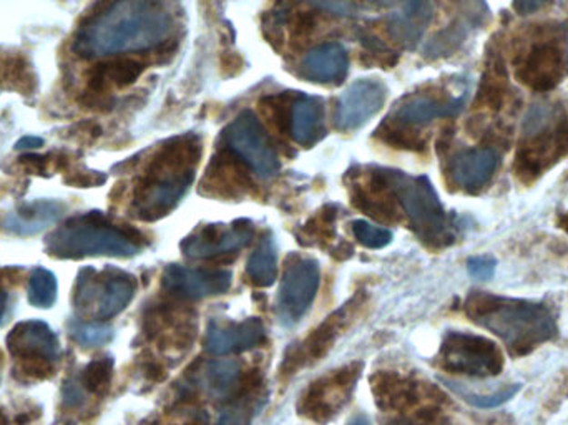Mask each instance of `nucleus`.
<instances>
[{
    "label": "nucleus",
    "mask_w": 568,
    "mask_h": 425,
    "mask_svg": "<svg viewBox=\"0 0 568 425\" xmlns=\"http://www.w3.org/2000/svg\"><path fill=\"white\" fill-rule=\"evenodd\" d=\"M201 150V138L195 133L173 137L163 143L135 189L137 218L155 221L177 208L195 180Z\"/></svg>",
    "instance_id": "nucleus-1"
},
{
    "label": "nucleus",
    "mask_w": 568,
    "mask_h": 425,
    "mask_svg": "<svg viewBox=\"0 0 568 425\" xmlns=\"http://www.w3.org/2000/svg\"><path fill=\"white\" fill-rule=\"evenodd\" d=\"M465 312L475 324L502 339L515 356L527 354L557 336V322L545 304L473 291Z\"/></svg>",
    "instance_id": "nucleus-2"
},
{
    "label": "nucleus",
    "mask_w": 568,
    "mask_h": 425,
    "mask_svg": "<svg viewBox=\"0 0 568 425\" xmlns=\"http://www.w3.org/2000/svg\"><path fill=\"white\" fill-rule=\"evenodd\" d=\"M175 19L165 0H118L96 32V48L104 52L143 50L165 44Z\"/></svg>",
    "instance_id": "nucleus-3"
},
{
    "label": "nucleus",
    "mask_w": 568,
    "mask_h": 425,
    "mask_svg": "<svg viewBox=\"0 0 568 425\" xmlns=\"http://www.w3.org/2000/svg\"><path fill=\"white\" fill-rule=\"evenodd\" d=\"M567 153L568 116L565 112L550 105L532 106L522 126L515 170L532 180Z\"/></svg>",
    "instance_id": "nucleus-4"
},
{
    "label": "nucleus",
    "mask_w": 568,
    "mask_h": 425,
    "mask_svg": "<svg viewBox=\"0 0 568 425\" xmlns=\"http://www.w3.org/2000/svg\"><path fill=\"white\" fill-rule=\"evenodd\" d=\"M389 183L417 237L427 245L439 248L454 241L451 219L427 177H409L389 168Z\"/></svg>",
    "instance_id": "nucleus-5"
},
{
    "label": "nucleus",
    "mask_w": 568,
    "mask_h": 425,
    "mask_svg": "<svg viewBox=\"0 0 568 425\" xmlns=\"http://www.w3.org/2000/svg\"><path fill=\"white\" fill-rule=\"evenodd\" d=\"M568 74V42L563 30L542 27L529 47L515 57V76L537 92H549Z\"/></svg>",
    "instance_id": "nucleus-6"
},
{
    "label": "nucleus",
    "mask_w": 568,
    "mask_h": 425,
    "mask_svg": "<svg viewBox=\"0 0 568 425\" xmlns=\"http://www.w3.org/2000/svg\"><path fill=\"white\" fill-rule=\"evenodd\" d=\"M229 152L258 178H273L281 168V161L265 125L255 112L245 110L228 125L223 132Z\"/></svg>",
    "instance_id": "nucleus-7"
},
{
    "label": "nucleus",
    "mask_w": 568,
    "mask_h": 425,
    "mask_svg": "<svg viewBox=\"0 0 568 425\" xmlns=\"http://www.w3.org/2000/svg\"><path fill=\"white\" fill-rule=\"evenodd\" d=\"M439 360L445 370L472 378L497 376L503 369L502 354L495 342L469 332H447Z\"/></svg>",
    "instance_id": "nucleus-8"
},
{
    "label": "nucleus",
    "mask_w": 568,
    "mask_h": 425,
    "mask_svg": "<svg viewBox=\"0 0 568 425\" xmlns=\"http://www.w3.org/2000/svg\"><path fill=\"white\" fill-rule=\"evenodd\" d=\"M360 370L362 364L352 362L338 370H332L328 376L316 379L301 396L298 404L299 414L318 424L330 422L350 402Z\"/></svg>",
    "instance_id": "nucleus-9"
},
{
    "label": "nucleus",
    "mask_w": 568,
    "mask_h": 425,
    "mask_svg": "<svg viewBox=\"0 0 568 425\" xmlns=\"http://www.w3.org/2000/svg\"><path fill=\"white\" fill-rule=\"evenodd\" d=\"M321 284L320 263L313 258L289 256L284 266L283 279L278 293V316L291 326L311 308Z\"/></svg>",
    "instance_id": "nucleus-10"
},
{
    "label": "nucleus",
    "mask_w": 568,
    "mask_h": 425,
    "mask_svg": "<svg viewBox=\"0 0 568 425\" xmlns=\"http://www.w3.org/2000/svg\"><path fill=\"white\" fill-rule=\"evenodd\" d=\"M94 274L92 269L90 278H86L84 271L78 276L76 289L92 291V294H76V308H84L95 301V316L105 321L124 311L132 301L137 291V279L120 269H106L96 278Z\"/></svg>",
    "instance_id": "nucleus-11"
},
{
    "label": "nucleus",
    "mask_w": 568,
    "mask_h": 425,
    "mask_svg": "<svg viewBox=\"0 0 568 425\" xmlns=\"http://www.w3.org/2000/svg\"><path fill=\"white\" fill-rule=\"evenodd\" d=\"M389 88L380 78H360L340 96L334 114V126L340 132H352L370 122L382 110Z\"/></svg>",
    "instance_id": "nucleus-12"
},
{
    "label": "nucleus",
    "mask_w": 568,
    "mask_h": 425,
    "mask_svg": "<svg viewBox=\"0 0 568 425\" xmlns=\"http://www.w3.org/2000/svg\"><path fill=\"white\" fill-rule=\"evenodd\" d=\"M362 304L360 296H354L350 301L341 306L338 311L332 312L324 321L314 329L303 344H298L296 348H289L284 356L281 372L283 374H294L299 368H303L306 362H316L326 356L334 344L340 332L348 326L350 318L356 314L358 308Z\"/></svg>",
    "instance_id": "nucleus-13"
},
{
    "label": "nucleus",
    "mask_w": 568,
    "mask_h": 425,
    "mask_svg": "<svg viewBox=\"0 0 568 425\" xmlns=\"http://www.w3.org/2000/svg\"><path fill=\"white\" fill-rule=\"evenodd\" d=\"M255 238V227L248 219L231 225H207L181 241V251L193 259H211L243 249Z\"/></svg>",
    "instance_id": "nucleus-14"
},
{
    "label": "nucleus",
    "mask_w": 568,
    "mask_h": 425,
    "mask_svg": "<svg viewBox=\"0 0 568 425\" xmlns=\"http://www.w3.org/2000/svg\"><path fill=\"white\" fill-rule=\"evenodd\" d=\"M233 274L223 269H197L170 265L163 273V289L180 301H198L227 293Z\"/></svg>",
    "instance_id": "nucleus-15"
},
{
    "label": "nucleus",
    "mask_w": 568,
    "mask_h": 425,
    "mask_svg": "<svg viewBox=\"0 0 568 425\" xmlns=\"http://www.w3.org/2000/svg\"><path fill=\"white\" fill-rule=\"evenodd\" d=\"M193 321L191 312H180L175 304H155L143 318V331L150 339L158 340L161 348L185 349L195 340Z\"/></svg>",
    "instance_id": "nucleus-16"
},
{
    "label": "nucleus",
    "mask_w": 568,
    "mask_h": 425,
    "mask_svg": "<svg viewBox=\"0 0 568 425\" xmlns=\"http://www.w3.org/2000/svg\"><path fill=\"white\" fill-rule=\"evenodd\" d=\"M265 342V326L258 318L241 322L209 321L205 349L213 356H228L253 349Z\"/></svg>",
    "instance_id": "nucleus-17"
},
{
    "label": "nucleus",
    "mask_w": 568,
    "mask_h": 425,
    "mask_svg": "<svg viewBox=\"0 0 568 425\" xmlns=\"http://www.w3.org/2000/svg\"><path fill=\"white\" fill-rule=\"evenodd\" d=\"M499 163L501 155L492 148H469L455 153L449 161L447 175L457 188L479 193L491 183Z\"/></svg>",
    "instance_id": "nucleus-18"
},
{
    "label": "nucleus",
    "mask_w": 568,
    "mask_h": 425,
    "mask_svg": "<svg viewBox=\"0 0 568 425\" xmlns=\"http://www.w3.org/2000/svg\"><path fill=\"white\" fill-rule=\"evenodd\" d=\"M350 72V56L341 44L330 42L309 50L299 62L298 74L320 86H341Z\"/></svg>",
    "instance_id": "nucleus-19"
},
{
    "label": "nucleus",
    "mask_w": 568,
    "mask_h": 425,
    "mask_svg": "<svg viewBox=\"0 0 568 425\" xmlns=\"http://www.w3.org/2000/svg\"><path fill=\"white\" fill-rule=\"evenodd\" d=\"M253 183L245 165L231 155H218L209 163L208 171L201 183V193L215 198H239L247 195Z\"/></svg>",
    "instance_id": "nucleus-20"
},
{
    "label": "nucleus",
    "mask_w": 568,
    "mask_h": 425,
    "mask_svg": "<svg viewBox=\"0 0 568 425\" xmlns=\"http://www.w3.org/2000/svg\"><path fill=\"white\" fill-rule=\"evenodd\" d=\"M324 100L320 96L298 95L289 112V135L304 148H311L326 135Z\"/></svg>",
    "instance_id": "nucleus-21"
},
{
    "label": "nucleus",
    "mask_w": 568,
    "mask_h": 425,
    "mask_svg": "<svg viewBox=\"0 0 568 425\" xmlns=\"http://www.w3.org/2000/svg\"><path fill=\"white\" fill-rule=\"evenodd\" d=\"M376 406L384 412H406L419 402V386L398 372L380 370L370 376Z\"/></svg>",
    "instance_id": "nucleus-22"
},
{
    "label": "nucleus",
    "mask_w": 568,
    "mask_h": 425,
    "mask_svg": "<svg viewBox=\"0 0 568 425\" xmlns=\"http://www.w3.org/2000/svg\"><path fill=\"white\" fill-rule=\"evenodd\" d=\"M464 108V98H452V100H442L429 95H414L402 100V104L396 106L392 120L409 125V126H419L426 125L436 118H452L462 112Z\"/></svg>",
    "instance_id": "nucleus-23"
},
{
    "label": "nucleus",
    "mask_w": 568,
    "mask_h": 425,
    "mask_svg": "<svg viewBox=\"0 0 568 425\" xmlns=\"http://www.w3.org/2000/svg\"><path fill=\"white\" fill-rule=\"evenodd\" d=\"M9 349L19 359L42 358L52 360L58 354V340L47 324L38 321L20 322L7 338Z\"/></svg>",
    "instance_id": "nucleus-24"
},
{
    "label": "nucleus",
    "mask_w": 568,
    "mask_h": 425,
    "mask_svg": "<svg viewBox=\"0 0 568 425\" xmlns=\"http://www.w3.org/2000/svg\"><path fill=\"white\" fill-rule=\"evenodd\" d=\"M249 281L258 288H268L275 284L278 278V253L271 233H265L255 251L249 256L247 265Z\"/></svg>",
    "instance_id": "nucleus-25"
},
{
    "label": "nucleus",
    "mask_w": 568,
    "mask_h": 425,
    "mask_svg": "<svg viewBox=\"0 0 568 425\" xmlns=\"http://www.w3.org/2000/svg\"><path fill=\"white\" fill-rule=\"evenodd\" d=\"M0 86L22 95H32L37 86V80L25 58L10 56L0 60Z\"/></svg>",
    "instance_id": "nucleus-26"
},
{
    "label": "nucleus",
    "mask_w": 568,
    "mask_h": 425,
    "mask_svg": "<svg viewBox=\"0 0 568 425\" xmlns=\"http://www.w3.org/2000/svg\"><path fill=\"white\" fill-rule=\"evenodd\" d=\"M376 137L380 142L399 150H409V152L426 150V140L419 137L417 132L412 130V126L396 122L390 116L379 125Z\"/></svg>",
    "instance_id": "nucleus-27"
},
{
    "label": "nucleus",
    "mask_w": 568,
    "mask_h": 425,
    "mask_svg": "<svg viewBox=\"0 0 568 425\" xmlns=\"http://www.w3.org/2000/svg\"><path fill=\"white\" fill-rule=\"evenodd\" d=\"M259 388L247 389L237 397L228 400L225 410L221 412L217 425H249L253 417L258 412V400L261 399L259 396Z\"/></svg>",
    "instance_id": "nucleus-28"
},
{
    "label": "nucleus",
    "mask_w": 568,
    "mask_h": 425,
    "mask_svg": "<svg viewBox=\"0 0 568 425\" xmlns=\"http://www.w3.org/2000/svg\"><path fill=\"white\" fill-rule=\"evenodd\" d=\"M100 64L104 68L105 78L108 86H114L117 88L133 86L147 68L145 62L132 57L115 58L110 62H100Z\"/></svg>",
    "instance_id": "nucleus-29"
},
{
    "label": "nucleus",
    "mask_w": 568,
    "mask_h": 425,
    "mask_svg": "<svg viewBox=\"0 0 568 425\" xmlns=\"http://www.w3.org/2000/svg\"><path fill=\"white\" fill-rule=\"evenodd\" d=\"M57 298V281L56 276L47 269L38 268L29 281V301L37 308H50Z\"/></svg>",
    "instance_id": "nucleus-30"
},
{
    "label": "nucleus",
    "mask_w": 568,
    "mask_h": 425,
    "mask_svg": "<svg viewBox=\"0 0 568 425\" xmlns=\"http://www.w3.org/2000/svg\"><path fill=\"white\" fill-rule=\"evenodd\" d=\"M360 44L366 48V54L360 56V64L366 66H380V68H394L398 66L399 54L379 40L376 35L366 34L360 37Z\"/></svg>",
    "instance_id": "nucleus-31"
},
{
    "label": "nucleus",
    "mask_w": 568,
    "mask_h": 425,
    "mask_svg": "<svg viewBox=\"0 0 568 425\" xmlns=\"http://www.w3.org/2000/svg\"><path fill=\"white\" fill-rule=\"evenodd\" d=\"M336 218H338V207L326 205L318 217H314L304 225V235L311 238L309 245H313L314 241H331L336 238V229H334Z\"/></svg>",
    "instance_id": "nucleus-32"
},
{
    "label": "nucleus",
    "mask_w": 568,
    "mask_h": 425,
    "mask_svg": "<svg viewBox=\"0 0 568 425\" xmlns=\"http://www.w3.org/2000/svg\"><path fill=\"white\" fill-rule=\"evenodd\" d=\"M114 376V359L112 358H100L95 359L86 366L84 372V386L86 390L94 394H104L110 388Z\"/></svg>",
    "instance_id": "nucleus-33"
},
{
    "label": "nucleus",
    "mask_w": 568,
    "mask_h": 425,
    "mask_svg": "<svg viewBox=\"0 0 568 425\" xmlns=\"http://www.w3.org/2000/svg\"><path fill=\"white\" fill-rule=\"evenodd\" d=\"M352 235L360 241V245L370 249H380L392 241V233L386 228L372 225L364 219H356L350 223Z\"/></svg>",
    "instance_id": "nucleus-34"
},
{
    "label": "nucleus",
    "mask_w": 568,
    "mask_h": 425,
    "mask_svg": "<svg viewBox=\"0 0 568 425\" xmlns=\"http://www.w3.org/2000/svg\"><path fill=\"white\" fill-rule=\"evenodd\" d=\"M445 384H449L451 388L454 389L455 392L462 397L467 404L477 407V409H495V407L503 406L505 402H509L511 399H513V396H515L522 388L521 384H513L511 388L497 390V392L489 394V396H481V394H471V392L462 390V389L454 388L451 382H445Z\"/></svg>",
    "instance_id": "nucleus-35"
},
{
    "label": "nucleus",
    "mask_w": 568,
    "mask_h": 425,
    "mask_svg": "<svg viewBox=\"0 0 568 425\" xmlns=\"http://www.w3.org/2000/svg\"><path fill=\"white\" fill-rule=\"evenodd\" d=\"M74 338L86 348H96L112 340L114 331L104 324H80L74 329Z\"/></svg>",
    "instance_id": "nucleus-36"
},
{
    "label": "nucleus",
    "mask_w": 568,
    "mask_h": 425,
    "mask_svg": "<svg viewBox=\"0 0 568 425\" xmlns=\"http://www.w3.org/2000/svg\"><path fill=\"white\" fill-rule=\"evenodd\" d=\"M17 370L24 376V379H32V380H46L56 374L52 360L42 359V358L20 359Z\"/></svg>",
    "instance_id": "nucleus-37"
},
{
    "label": "nucleus",
    "mask_w": 568,
    "mask_h": 425,
    "mask_svg": "<svg viewBox=\"0 0 568 425\" xmlns=\"http://www.w3.org/2000/svg\"><path fill=\"white\" fill-rule=\"evenodd\" d=\"M467 271L477 281H491L497 271V259L491 255L473 256L467 261Z\"/></svg>",
    "instance_id": "nucleus-38"
},
{
    "label": "nucleus",
    "mask_w": 568,
    "mask_h": 425,
    "mask_svg": "<svg viewBox=\"0 0 568 425\" xmlns=\"http://www.w3.org/2000/svg\"><path fill=\"white\" fill-rule=\"evenodd\" d=\"M219 70L225 78H233L245 70V60L237 52H223L219 56Z\"/></svg>",
    "instance_id": "nucleus-39"
},
{
    "label": "nucleus",
    "mask_w": 568,
    "mask_h": 425,
    "mask_svg": "<svg viewBox=\"0 0 568 425\" xmlns=\"http://www.w3.org/2000/svg\"><path fill=\"white\" fill-rule=\"evenodd\" d=\"M50 155H34V153H27V155H22L19 158V163L24 167V170L29 171L30 175H42L46 177L47 175L48 167L52 165V160H48Z\"/></svg>",
    "instance_id": "nucleus-40"
},
{
    "label": "nucleus",
    "mask_w": 568,
    "mask_h": 425,
    "mask_svg": "<svg viewBox=\"0 0 568 425\" xmlns=\"http://www.w3.org/2000/svg\"><path fill=\"white\" fill-rule=\"evenodd\" d=\"M318 27V17L311 12H298L293 22V37L304 38L311 35Z\"/></svg>",
    "instance_id": "nucleus-41"
},
{
    "label": "nucleus",
    "mask_w": 568,
    "mask_h": 425,
    "mask_svg": "<svg viewBox=\"0 0 568 425\" xmlns=\"http://www.w3.org/2000/svg\"><path fill=\"white\" fill-rule=\"evenodd\" d=\"M106 181L105 175H100L96 171H86V173H72L70 177H66V183L76 188H92L98 187Z\"/></svg>",
    "instance_id": "nucleus-42"
},
{
    "label": "nucleus",
    "mask_w": 568,
    "mask_h": 425,
    "mask_svg": "<svg viewBox=\"0 0 568 425\" xmlns=\"http://www.w3.org/2000/svg\"><path fill=\"white\" fill-rule=\"evenodd\" d=\"M82 105L90 110H98V112H108L114 106V100L110 94H96V92H86L80 98Z\"/></svg>",
    "instance_id": "nucleus-43"
},
{
    "label": "nucleus",
    "mask_w": 568,
    "mask_h": 425,
    "mask_svg": "<svg viewBox=\"0 0 568 425\" xmlns=\"http://www.w3.org/2000/svg\"><path fill=\"white\" fill-rule=\"evenodd\" d=\"M76 140L82 143H94L100 135L102 128L96 123L84 122L76 125Z\"/></svg>",
    "instance_id": "nucleus-44"
},
{
    "label": "nucleus",
    "mask_w": 568,
    "mask_h": 425,
    "mask_svg": "<svg viewBox=\"0 0 568 425\" xmlns=\"http://www.w3.org/2000/svg\"><path fill=\"white\" fill-rule=\"evenodd\" d=\"M314 4L320 9L328 10L332 14H340V15H352L354 7L350 4H346L344 0H314Z\"/></svg>",
    "instance_id": "nucleus-45"
},
{
    "label": "nucleus",
    "mask_w": 568,
    "mask_h": 425,
    "mask_svg": "<svg viewBox=\"0 0 568 425\" xmlns=\"http://www.w3.org/2000/svg\"><path fill=\"white\" fill-rule=\"evenodd\" d=\"M549 0H513V10L519 15H531L542 9Z\"/></svg>",
    "instance_id": "nucleus-46"
},
{
    "label": "nucleus",
    "mask_w": 568,
    "mask_h": 425,
    "mask_svg": "<svg viewBox=\"0 0 568 425\" xmlns=\"http://www.w3.org/2000/svg\"><path fill=\"white\" fill-rule=\"evenodd\" d=\"M145 376L153 380V382H160V380L167 378V370L158 362H150L145 368Z\"/></svg>",
    "instance_id": "nucleus-47"
},
{
    "label": "nucleus",
    "mask_w": 568,
    "mask_h": 425,
    "mask_svg": "<svg viewBox=\"0 0 568 425\" xmlns=\"http://www.w3.org/2000/svg\"><path fill=\"white\" fill-rule=\"evenodd\" d=\"M66 402L68 406H78L80 402H82V392H80V389L76 388V384H66Z\"/></svg>",
    "instance_id": "nucleus-48"
},
{
    "label": "nucleus",
    "mask_w": 568,
    "mask_h": 425,
    "mask_svg": "<svg viewBox=\"0 0 568 425\" xmlns=\"http://www.w3.org/2000/svg\"><path fill=\"white\" fill-rule=\"evenodd\" d=\"M44 145V140L42 138H34V137H27V138H22L17 145H15V148H37V147H42Z\"/></svg>",
    "instance_id": "nucleus-49"
},
{
    "label": "nucleus",
    "mask_w": 568,
    "mask_h": 425,
    "mask_svg": "<svg viewBox=\"0 0 568 425\" xmlns=\"http://www.w3.org/2000/svg\"><path fill=\"white\" fill-rule=\"evenodd\" d=\"M334 253H336L334 256H336L338 259H348V258L352 256V246H350V243H344V241H342L341 248H336Z\"/></svg>",
    "instance_id": "nucleus-50"
},
{
    "label": "nucleus",
    "mask_w": 568,
    "mask_h": 425,
    "mask_svg": "<svg viewBox=\"0 0 568 425\" xmlns=\"http://www.w3.org/2000/svg\"><path fill=\"white\" fill-rule=\"evenodd\" d=\"M348 425H370V422L368 417L360 414V416L352 417L350 422H348Z\"/></svg>",
    "instance_id": "nucleus-51"
},
{
    "label": "nucleus",
    "mask_w": 568,
    "mask_h": 425,
    "mask_svg": "<svg viewBox=\"0 0 568 425\" xmlns=\"http://www.w3.org/2000/svg\"><path fill=\"white\" fill-rule=\"evenodd\" d=\"M5 301H7V296H5V293H0V318L5 311Z\"/></svg>",
    "instance_id": "nucleus-52"
},
{
    "label": "nucleus",
    "mask_w": 568,
    "mask_h": 425,
    "mask_svg": "<svg viewBox=\"0 0 568 425\" xmlns=\"http://www.w3.org/2000/svg\"><path fill=\"white\" fill-rule=\"evenodd\" d=\"M0 425H9V419L4 412H0Z\"/></svg>",
    "instance_id": "nucleus-53"
},
{
    "label": "nucleus",
    "mask_w": 568,
    "mask_h": 425,
    "mask_svg": "<svg viewBox=\"0 0 568 425\" xmlns=\"http://www.w3.org/2000/svg\"><path fill=\"white\" fill-rule=\"evenodd\" d=\"M563 228H565V229H567L568 231V215L567 217L563 218Z\"/></svg>",
    "instance_id": "nucleus-54"
},
{
    "label": "nucleus",
    "mask_w": 568,
    "mask_h": 425,
    "mask_svg": "<svg viewBox=\"0 0 568 425\" xmlns=\"http://www.w3.org/2000/svg\"><path fill=\"white\" fill-rule=\"evenodd\" d=\"M4 364V354H2V350H0V366Z\"/></svg>",
    "instance_id": "nucleus-55"
},
{
    "label": "nucleus",
    "mask_w": 568,
    "mask_h": 425,
    "mask_svg": "<svg viewBox=\"0 0 568 425\" xmlns=\"http://www.w3.org/2000/svg\"><path fill=\"white\" fill-rule=\"evenodd\" d=\"M0 283H2V271H0Z\"/></svg>",
    "instance_id": "nucleus-56"
},
{
    "label": "nucleus",
    "mask_w": 568,
    "mask_h": 425,
    "mask_svg": "<svg viewBox=\"0 0 568 425\" xmlns=\"http://www.w3.org/2000/svg\"><path fill=\"white\" fill-rule=\"evenodd\" d=\"M189 425H198V424H189Z\"/></svg>",
    "instance_id": "nucleus-57"
}]
</instances>
